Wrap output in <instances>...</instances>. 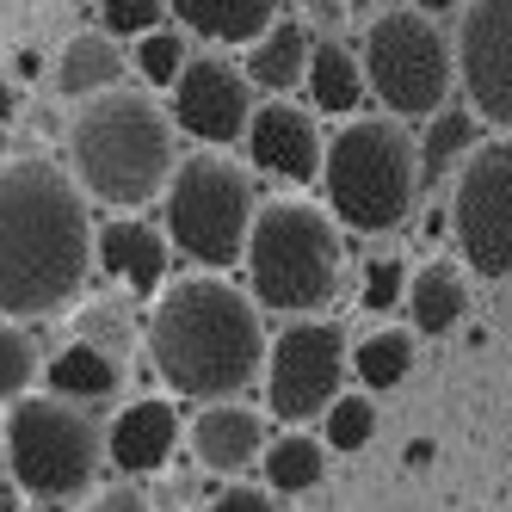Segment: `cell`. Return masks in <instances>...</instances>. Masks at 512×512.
<instances>
[{
    "instance_id": "obj_28",
    "label": "cell",
    "mask_w": 512,
    "mask_h": 512,
    "mask_svg": "<svg viewBox=\"0 0 512 512\" xmlns=\"http://www.w3.org/2000/svg\"><path fill=\"white\" fill-rule=\"evenodd\" d=\"M377 438V401L371 395H334V408L321 414V445L327 451H364Z\"/></svg>"
},
{
    "instance_id": "obj_9",
    "label": "cell",
    "mask_w": 512,
    "mask_h": 512,
    "mask_svg": "<svg viewBox=\"0 0 512 512\" xmlns=\"http://www.w3.org/2000/svg\"><path fill=\"white\" fill-rule=\"evenodd\" d=\"M352 371V340L327 315H290L266 346V408L284 426H309L334 408V395Z\"/></svg>"
},
{
    "instance_id": "obj_5",
    "label": "cell",
    "mask_w": 512,
    "mask_h": 512,
    "mask_svg": "<svg viewBox=\"0 0 512 512\" xmlns=\"http://www.w3.org/2000/svg\"><path fill=\"white\" fill-rule=\"evenodd\" d=\"M253 303L278 315H321L340 297V223L309 198H272L247 235Z\"/></svg>"
},
{
    "instance_id": "obj_11",
    "label": "cell",
    "mask_w": 512,
    "mask_h": 512,
    "mask_svg": "<svg viewBox=\"0 0 512 512\" xmlns=\"http://www.w3.org/2000/svg\"><path fill=\"white\" fill-rule=\"evenodd\" d=\"M457 75L469 112L512 136V0H469L463 7Z\"/></svg>"
},
{
    "instance_id": "obj_15",
    "label": "cell",
    "mask_w": 512,
    "mask_h": 512,
    "mask_svg": "<svg viewBox=\"0 0 512 512\" xmlns=\"http://www.w3.org/2000/svg\"><path fill=\"white\" fill-rule=\"evenodd\" d=\"M93 266L105 278H118L136 297H161V278H167V235L149 229L142 216L112 210L105 223L93 229Z\"/></svg>"
},
{
    "instance_id": "obj_14",
    "label": "cell",
    "mask_w": 512,
    "mask_h": 512,
    "mask_svg": "<svg viewBox=\"0 0 512 512\" xmlns=\"http://www.w3.org/2000/svg\"><path fill=\"white\" fill-rule=\"evenodd\" d=\"M186 445L198 457V469L210 475H241L266 457V420L260 408H247V401H204V408L186 420Z\"/></svg>"
},
{
    "instance_id": "obj_1",
    "label": "cell",
    "mask_w": 512,
    "mask_h": 512,
    "mask_svg": "<svg viewBox=\"0 0 512 512\" xmlns=\"http://www.w3.org/2000/svg\"><path fill=\"white\" fill-rule=\"evenodd\" d=\"M93 272V216L75 173L13 155L0 161V315L50 321Z\"/></svg>"
},
{
    "instance_id": "obj_22",
    "label": "cell",
    "mask_w": 512,
    "mask_h": 512,
    "mask_svg": "<svg viewBox=\"0 0 512 512\" xmlns=\"http://www.w3.org/2000/svg\"><path fill=\"white\" fill-rule=\"evenodd\" d=\"M482 142V118L463 112V105H445V112L426 118V136H420V186L432 179H457L463 155Z\"/></svg>"
},
{
    "instance_id": "obj_19",
    "label": "cell",
    "mask_w": 512,
    "mask_h": 512,
    "mask_svg": "<svg viewBox=\"0 0 512 512\" xmlns=\"http://www.w3.org/2000/svg\"><path fill=\"white\" fill-rule=\"evenodd\" d=\"M401 309H408L414 334H451V327L463 321V309H469L463 266L457 260H426L420 272H408V297H401Z\"/></svg>"
},
{
    "instance_id": "obj_18",
    "label": "cell",
    "mask_w": 512,
    "mask_h": 512,
    "mask_svg": "<svg viewBox=\"0 0 512 512\" xmlns=\"http://www.w3.org/2000/svg\"><path fill=\"white\" fill-rule=\"evenodd\" d=\"M179 31H192L204 44H253L278 19V0H167Z\"/></svg>"
},
{
    "instance_id": "obj_26",
    "label": "cell",
    "mask_w": 512,
    "mask_h": 512,
    "mask_svg": "<svg viewBox=\"0 0 512 512\" xmlns=\"http://www.w3.org/2000/svg\"><path fill=\"white\" fill-rule=\"evenodd\" d=\"M75 340L124 364V358L136 352V315H130V303H124V297L81 303V309H75Z\"/></svg>"
},
{
    "instance_id": "obj_17",
    "label": "cell",
    "mask_w": 512,
    "mask_h": 512,
    "mask_svg": "<svg viewBox=\"0 0 512 512\" xmlns=\"http://www.w3.org/2000/svg\"><path fill=\"white\" fill-rule=\"evenodd\" d=\"M50 87L56 99H99L124 87V50L112 31H75L56 56H50Z\"/></svg>"
},
{
    "instance_id": "obj_12",
    "label": "cell",
    "mask_w": 512,
    "mask_h": 512,
    "mask_svg": "<svg viewBox=\"0 0 512 512\" xmlns=\"http://www.w3.org/2000/svg\"><path fill=\"white\" fill-rule=\"evenodd\" d=\"M173 124L179 136L204 142V149H229V142L247 136V118H253V81L247 68L229 62V56H192L186 75H179L173 87Z\"/></svg>"
},
{
    "instance_id": "obj_24",
    "label": "cell",
    "mask_w": 512,
    "mask_h": 512,
    "mask_svg": "<svg viewBox=\"0 0 512 512\" xmlns=\"http://www.w3.org/2000/svg\"><path fill=\"white\" fill-rule=\"evenodd\" d=\"M352 371L364 389H395L401 377L414 371V334L408 327H377L352 346Z\"/></svg>"
},
{
    "instance_id": "obj_20",
    "label": "cell",
    "mask_w": 512,
    "mask_h": 512,
    "mask_svg": "<svg viewBox=\"0 0 512 512\" xmlns=\"http://www.w3.org/2000/svg\"><path fill=\"white\" fill-rule=\"evenodd\" d=\"M303 93H309V112L321 118H358V105H364V62L346 50V44H315L309 50V75H303Z\"/></svg>"
},
{
    "instance_id": "obj_36",
    "label": "cell",
    "mask_w": 512,
    "mask_h": 512,
    "mask_svg": "<svg viewBox=\"0 0 512 512\" xmlns=\"http://www.w3.org/2000/svg\"><path fill=\"white\" fill-rule=\"evenodd\" d=\"M420 13H457V7H469V0H414Z\"/></svg>"
},
{
    "instance_id": "obj_23",
    "label": "cell",
    "mask_w": 512,
    "mask_h": 512,
    "mask_svg": "<svg viewBox=\"0 0 512 512\" xmlns=\"http://www.w3.org/2000/svg\"><path fill=\"white\" fill-rule=\"evenodd\" d=\"M44 383H50V395H68V401H99V395H112L124 383V364L75 340L44 364Z\"/></svg>"
},
{
    "instance_id": "obj_32",
    "label": "cell",
    "mask_w": 512,
    "mask_h": 512,
    "mask_svg": "<svg viewBox=\"0 0 512 512\" xmlns=\"http://www.w3.org/2000/svg\"><path fill=\"white\" fill-rule=\"evenodd\" d=\"M75 512H155V506H149V494H142V488H124L118 482V488H93Z\"/></svg>"
},
{
    "instance_id": "obj_38",
    "label": "cell",
    "mask_w": 512,
    "mask_h": 512,
    "mask_svg": "<svg viewBox=\"0 0 512 512\" xmlns=\"http://www.w3.org/2000/svg\"><path fill=\"white\" fill-rule=\"evenodd\" d=\"M0 475H7V451H0Z\"/></svg>"
},
{
    "instance_id": "obj_30",
    "label": "cell",
    "mask_w": 512,
    "mask_h": 512,
    "mask_svg": "<svg viewBox=\"0 0 512 512\" xmlns=\"http://www.w3.org/2000/svg\"><path fill=\"white\" fill-rule=\"evenodd\" d=\"M401 297H408V260H401V253H377V260H364L358 303L371 309V315H389Z\"/></svg>"
},
{
    "instance_id": "obj_8",
    "label": "cell",
    "mask_w": 512,
    "mask_h": 512,
    "mask_svg": "<svg viewBox=\"0 0 512 512\" xmlns=\"http://www.w3.org/2000/svg\"><path fill=\"white\" fill-rule=\"evenodd\" d=\"M0 451L31 500H68L93 488L105 463V432L68 395H19L0 426Z\"/></svg>"
},
{
    "instance_id": "obj_25",
    "label": "cell",
    "mask_w": 512,
    "mask_h": 512,
    "mask_svg": "<svg viewBox=\"0 0 512 512\" xmlns=\"http://www.w3.org/2000/svg\"><path fill=\"white\" fill-rule=\"evenodd\" d=\"M327 475V445H315L309 432H284L266 445V482L278 494H309Z\"/></svg>"
},
{
    "instance_id": "obj_3",
    "label": "cell",
    "mask_w": 512,
    "mask_h": 512,
    "mask_svg": "<svg viewBox=\"0 0 512 512\" xmlns=\"http://www.w3.org/2000/svg\"><path fill=\"white\" fill-rule=\"evenodd\" d=\"M179 167V124L149 93L112 87L99 99H81L68 118V173L75 186L112 210H142L167 192Z\"/></svg>"
},
{
    "instance_id": "obj_2",
    "label": "cell",
    "mask_w": 512,
    "mask_h": 512,
    "mask_svg": "<svg viewBox=\"0 0 512 512\" xmlns=\"http://www.w3.org/2000/svg\"><path fill=\"white\" fill-rule=\"evenodd\" d=\"M149 358L173 395H198V401H229L253 377L266 371V321L260 303L235 290L223 272H198L167 284L155 309H149Z\"/></svg>"
},
{
    "instance_id": "obj_34",
    "label": "cell",
    "mask_w": 512,
    "mask_h": 512,
    "mask_svg": "<svg viewBox=\"0 0 512 512\" xmlns=\"http://www.w3.org/2000/svg\"><path fill=\"white\" fill-rule=\"evenodd\" d=\"M303 7H309L315 19H327V25H346V19H364L377 0H303Z\"/></svg>"
},
{
    "instance_id": "obj_37",
    "label": "cell",
    "mask_w": 512,
    "mask_h": 512,
    "mask_svg": "<svg viewBox=\"0 0 512 512\" xmlns=\"http://www.w3.org/2000/svg\"><path fill=\"white\" fill-rule=\"evenodd\" d=\"M0 161H7V124H0Z\"/></svg>"
},
{
    "instance_id": "obj_6",
    "label": "cell",
    "mask_w": 512,
    "mask_h": 512,
    "mask_svg": "<svg viewBox=\"0 0 512 512\" xmlns=\"http://www.w3.org/2000/svg\"><path fill=\"white\" fill-rule=\"evenodd\" d=\"M167 241L186 253L204 272H229L235 260H247V235H253V179L235 155L223 149H198L173 167L167 179Z\"/></svg>"
},
{
    "instance_id": "obj_27",
    "label": "cell",
    "mask_w": 512,
    "mask_h": 512,
    "mask_svg": "<svg viewBox=\"0 0 512 512\" xmlns=\"http://www.w3.org/2000/svg\"><path fill=\"white\" fill-rule=\"evenodd\" d=\"M130 62H136V75L149 81V87H173L179 75H186V62H192V44H186V31L155 25V31H142V38H136Z\"/></svg>"
},
{
    "instance_id": "obj_21",
    "label": "cell",
    "mask_w": 512,
    "mask_h": 512,
    "mask_svg": "<svg viewBox=\"0 0 512 512\" xmlns=\"http://www.w3.org/2000/svg\"><path fill=\"white\" fill-rule=\"evenodd\" d=\"M309 31L297 25V19H272L260 38L247 44V81L253 87H266V93H290V87H303V75H309Z\"/></svg>"
},
{
    "instance_id": "obj_35",
    "label": "cell",
    "mask_w": 512,
    "mask_h": 512,
    "mask_svg": "<svg viewBox=\"0 0 512 512\" xmlns=\"http://www.w3.org/2000/svg\"><path fill=\"white\" fill-rule=\"evenodd\" d=\"M19 105H25L19 87H13V81H0V124H13V118H19Z\"/></svg>"
},
{
    "instance_id": "obj_16",
    "label": "cell",
    "mask_w": 512,
    "mask_h": 512,
    "mask_svg": "<svg viewBox=\"0 0 512 512\" xmlns=\"http://www.w3.org/2000/svg\"><path fill=\"white\" fill-rule=\"evenodd\" d=\"M179 438H186V426H179L173 401L142 395V401H130V408L105 426V457H112L124 475H155V469H167Z\"/></svg>"
},
{
    "instance_id": "obj_10",
    "label": "cell",
    "mask_w": 512,
    "mask_h": 512,
    "mask_svg": "<svg viewBox=\"0 0 512 512\" xmlns=\"http://www.w3.org/2000/svg\"><path fill=\"white\" fill-rule=\"evenodd\" d=\"M445 216L475 278H512V136H488L463 155Z\"/></svg>"
},
{
    "instance_id": "obj_29",
    "label": "cell",
    "mask_w": 512,
    "mask_h": 512,
    "mask_svg": "<svg viewBox=\"0 0 512 512\" xmlns=\"http://www.w3.org/2000/svg\"><path fill=\"white\" fill-rule=\"evenodd\" d=\"M38 377H44V358H38V346H31L25 321L0 315V401H19Z\"/></svg>"
},
{
    "instance_id": "obj_31",
    "label": "cell",
    "mask_w": 512,
    "mask_h": 512,
    "mask_svg": "<svg viewBox=\"0 0 512 512\" xmlns=\"http://www.w3.org/2000/svg\"><path fill=\"white\" fill-rule=\"evenodd\" d=\"M167 19V0H99V31L112 38H142Z\"/></svg>"
},
{
    "instance_id": "obj_7",
    "label": "cell",
    "mask_w": 512,
    "mask_h": 512,
    "mask_svg": "<svg viewBox=\"0 0 512 512\" xmlns=\"http://www.w3.org/2000/svg\"><path fill=\"white\" fill-rule=\"evenodd\" d=\"M364 87L383 105L389 118L401 124H426L432 112L451 105V87H457V44L432 25V13L420 7H389V13H371L364 25Z\"/></svg>"
},
{
    "instance_id": "obj_13",
    "label": "cell",
    "mask_w": 512,
    "mask_h": 512,
    "mask_svg": "<svg viewBox=\"0 0 512 512\" xmlns=\"http://www.w3.org/2000/svg\"><path fill=\"white\" fill-rule=\"evenodd\" d=\"M241 142H247L253 167L272 173V179H284V186H309V179H321L327 136L315 130V112H309V105H290V99L253 105Z\"/></svg>"
},
{
    "instance_id": "obj_4",
    "label": "cell",
    "mask_w": 512,
    "mask_h": 512,
    "mask_svg": "<svg viewBox=\"0 0 512 512\" xmlns=\"http://www.w3.org/2000/svg\"><path fill=\"white\" fill-rule=\"evenodd\" d=\"M327 216L358 235H389L420 204V142L401 118H346L321 155Z\"/></svg>"
},
{
    "instance_id": "obj_33",
    "label": "cell",
    "mask_w": 512,
    "mask_h": 512,
    "mask_svg": "<svg viewBox=\"0 0 512 512\" xmlns=\"http://www.w3.org/2000/svg\"><path fill=\"white\" fill-rule=\"evenodd\" d=\"M204 512H272V500H266V488H223Z\"/></svg>"
}]
</instances>
